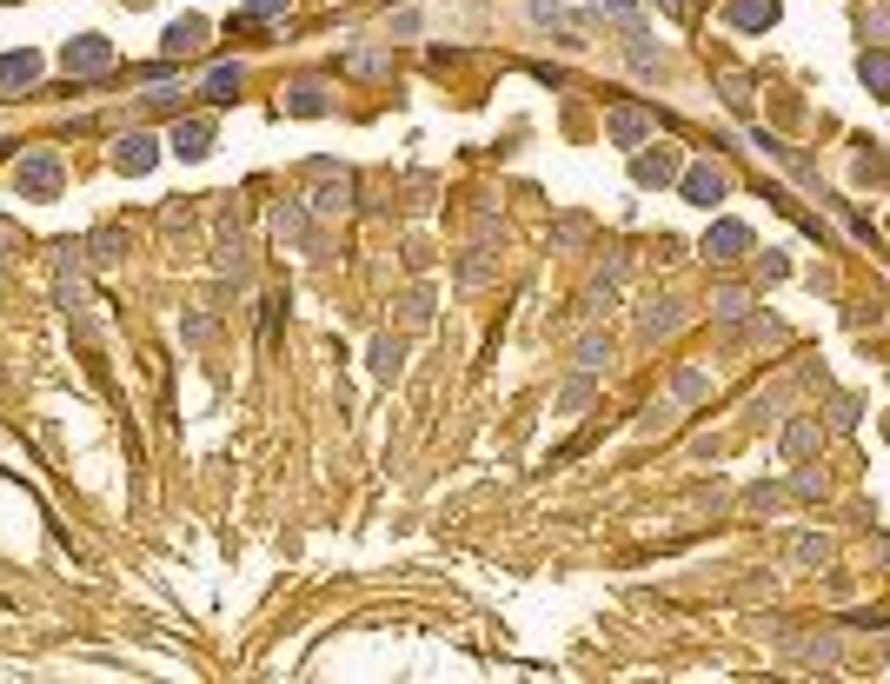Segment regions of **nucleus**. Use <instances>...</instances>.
<instances>
[{"label":"nucleus","instance_id":"f257e3e1","mask_svg":"<svg viewBox=\"0 0 890 684\" xmlns=\"http://www.w3.org/2000/svg\"><path fill=\"white\" fill-rule=\"evenodd\" d=\"M60 180H67L60 153H20V167H14V193H27V200H60Z\"/></svg>","mask_w":890,"mask_h":684},{"label":"nucleus","instance_id":"f03ea898","mask_svg":"<svg viewBox=\"0 0 890 684\" xmlns=\"http://www.w3.org/2000/svg\"><path fill=\"white\" fill-rule=\"evenodd\" d=\"M60 67H67L74 80L107 74V67H113V40H107V34H74L67 47H60Z\"/></svg>","mask_w":890,"mask_h":684},{"label":"nucleus","instance_id":"7ed1b4c3","mask_svg":"<svg viewBox=\"0 0 890 684\" xmlns=\"http://www.w3.org/2000/svg\"><path fill=\"white\" fill-rule=\"evenodd\" d=\"M206 47H213V27H206L200 14L167 20V34H160V54H167V60H200Z\"/></svg>","mask_w":890,"mask_h":684},{"label":"nucleus","instance_id":"20e7f679","mask_svg":"<svg viewBox=\"0 0 890 684\" xmlns=\"http://www.w3.org/2000/svg\"><path fill=\"white\" fill-rule=\"evenodd\" d=\"M319 220H333V213H353V180L333 167H313V200H306Z\"/></svg>","mask_w":890,"mask_h":684},{"label":"nucleus","instance_id":"39448f33","mask_svg":"<svg viewBox=\"0 0 890 684\" xmlns=\"http://www.w3.org/2000/svg\"><path fill=\"white\" fill-rule=\"evenodd\" d=\"M113 167L127 173V180L153 173L160 167V140H153V133H120V140H113Z\"/></svg>","mask_w":890,"mask_h":684},{"label":"nucleus","instance_id":"423d86ee","mask_svg":"<svg viewBox=\"0 0 890 684\" xmlns=\"http://www.w3.org/2000/svg\"><path fill=\"white\" fill-rule=\"evenodd\" d=\"M273 240H279V246H299V253H313V206L279 200V206H273Z\"/></svg>","mask_w":890,"mask_h":684},{"label":"nucleus","instance_id":"0eeeda50","mask_svg":"<svg viewBox=\"0 0 890 684\" xmlns=\"http://www.w3.org/2000/svg\"><path fill=\"white\" fill-rule=\"evenodd\" d=\"M724 193H731V173H724L718 160H698V167L685 173V200L691 206H718Z\"/></svg>","mask_w":890,"mask_h":684},{"label":"nucleus","instance_id":"6e6552de","mask_svg":"<svg viewBox=\"0 0 890 684\" xmlns=\"http://www.w3.org/2000/svg\"><path fill=\"white\" fill-rule=\"evenodd\" d=\"M605 140H618L625 153H638L651 140V113H638V107H612L605 113Z\"/></svg>","mask_w":890,"mask_h":684},{"label":"nucleus","instance_id":"1a4fd4ad","mask_svg":"<svg viewBox=\"0 0 890 684\" xmlns=\"http://www.w3.org/2000/svg\"><path fill=\"white\" fill-rule=\"evenodd\" d=\"M279 107L293 113V120H319V113H333V87L326 80H299L293 93H279Z\"/></svg>","mask_w":890,"mask_h":684},{"label":"nucleus","instance_id":"9d476101","mask_svg":"<svg viewBox=\"0 0 890 684\" xmlns=\"http://www.w3.org/2000/svg\"><path fill=\"white\" fill-rule=\"evenodd\" d=\"M240 87H246V67H240V60H220V67H206V80H200V100L226 107V100H240Z\"/></svg>","mask_w":890,"mask_h":684},{"label":"nucleus","instance_id":"9b49d317","mask_svg":"<svg viewBox=\"0 0 890 684\" xmlns=\"http://www.w3.org/2000/svg\"><path fill=\"white\" fill-rule=\"evenodd\" d=\"M40 80V54L20 47V54H0V93H27Z\"/></svg>","mask_w":890,"mask_h":684},{"label":"nucleus","instance_id":"f8f14e48","mask_svg":"<svg viewBox=\"0 0 890 684\" xmlns=\"http://www.w3.org/2000/svg\"><path fill=\"white\" fill-rule=\"evenodd\" d=\"M167 147L180 153V160H206V153H213V127H206V120H180V127L167 133Z\"/></svg>","mask_w":890,"mask_h":684},{"label":"nucleus","instance_id":"ddd939ff","mask_svg":"<svg viewBox=\"0 0 890 684\" xmlns=\"http://www.w3.org/2000/svg\"><path fill=\"white\" fill-rule=\"evenodd\" d=\"M705 253H711V259H738V253H751V226H738V220H724V226H711V240H705Z\"/></svg>","mask_w":890,"mask_h":684},{"label":"nucleus","instance_id":"4468645a","mask_svg":"<svg viewBox=\"0 0 890 684\" xmlns=\"http://www.w3.org/2000/svg\"><path fill=\"white\" fill-rule=\"evenodd\" d=\"M631 173H638V186H671L678 180V160H671V153H638Z\"/></svg>","mask_w":890,"mask_h":684},{"label":"nucleus","instance_id":"2eb2a0df","mask_svg":"<svg viewBox=\"0 0 890 684\" xmlns=\"http://www.w3.org/2000/svg\"><path fill=\"white\" fill-rule=\"evenodd\" d=\"M744 313H751V293H744V286H718V293H711V319H718V326H738Z\"/></svg>","mask_w":890,"mask_h":684},{"label":"nucleus","instance_id":"dca6fc26","mask_svg":"<svg viewBox=\"0 0 890 684\" xmlns=\"http://www.w3.org/2000/svg\"><path fill=\"white\" fill-rule=\"evenodd\" d=\"M724 20H731V27H771V20H778V0H731Z\"/></svg>","mask_w":890,"mask_h":684},{"label":"nucleus","instance_id":"f3484780","mask_svg":"<svg viewBox=\"0 0 890 684\" xmlns=\"http://www.w3.org/2000/svg\"><path fill=\"white\" fill-rule=\"evenodd\" d=\"M698 399H711V372L685 366L678 379H671V406H698Z\"/></svg>","mask_w":890,"mask_h":684},{"label":"nucleus","instance_id":"a211bd4d","mask_svg":"<svg viewBox=\"0 0 890 684\" xmlns=\"http://www.w3.org/2000/svg\"><path fill=\"white\" fill-rule=\"evenodd\" d=\"M678 326H685V313H678V306H645V313H638V333L645 339H658V333H678Z\"/></svg>","mask_w":890,"mask_h":684},{"label":"nucleus","instance_id":"6ab92c4d","mask_svg":"<svg viewBox=\"0 0 890 684\" xmlns=\"http://www.w3.org/2000/svg\"><path fill=\"white\" fill-rule=\"evenodd\" d=\"M817 452V419H798V426H784V459H811Z\"/></svg>","mask_w":890,"mask_h":684},{"label":"nucleus","instance_id":"aec40b11","mask_svg":"<svg viewBox=\"0 0 890 684\" xmlns=\"http://www.w3.org/2000/svg\"><path fill=\"white\" fill-rule=\"evenodd\" d=\"M605 359H612V339H598V333H585V339H578V352H572L578 372H598Z\"/></svg>","mask_w":890,"mask_h":684},{"label":"nucleus","instance_id":"412c9836","mask_svg":"<svg viewBox=\"0 0 890 684\" xmlns=\"http://www.w3.org/2000/svg\"><path fill=\"white\" fill-rule=\"evenodd\" d=\"M399 366H406V346H399V339H379V346H372V372H379V379H392Z\"/></svg>","mask_w":890,"mask_h":684},{"label":"nucleus","instance_id":"4be33fe9","mask_svg":"<svg viewBox=\"0 0 890 684\" xmlns=\"http://www.w3.org/2000/svg\"><path fill=\"white\" fill-rule=\"evenodd\" d=\"M585 399H592V372H578V379H565V392H558V406H565V412H585Z\"/></svg>","mask_w":890,"mask_h":684},{"label":"nucleus","instance_id":"5701e85b","mask_svg":"<svg viewBox=\"0 0 890 684\" xmlns=\"http://www.w3.org/2000/svg\"><path fill=\"white\" fill-rule=\"evenodd\" d=\"M824 552H831V545H824V538H811V532H804V538H791V552H784V558H791V565H817V558H824Z\"/></svg>","mask_w":890,"mask_h":684},{"label":"nucleus","instance_id":"b1692460","mask_svg":"<svg viewBox=\"0 0 890 684\" xmlns=\"http://www.w3.org/2000/svg\"><path fill=\"white\" fill-rule=\"evenodd\" d=\"M120 253H127V246H120V233H93V266H113Z\"/></svg>","mask_w":890,"mask_h":684},{"label":"nucleus","instance_id":"393cba45","mask_svg":"<svg viewBox=\"0 0 890 684\" xmlns=\"http://www.w3.org/2000/svg\"><path fill=\"white\" fill-rule=\"evenodd\" d=\"M864 80H871L877 93H890V54H864Z\"/></svg>","mask_w":890,"mask_h":684},{"label":"nucleus","instance_id":"a878e982","mask_svg":"<svg viewBox=\"0 0 890 684\" xmlns=\"http://www.w3.org/2000/svg\"><path fill=\"white\" fill-rule=\"evenodd\" d=\"M206 333H213V319H206V313H186V319H180V339H186V346H200Z\"/></svg>","mask_w":890,"mask_h":684},{"label":"nucleus","instance_id":"bb28decb","mask_svg":"<svg viewBox=\"0 0 890 684\" xmlns=\"http://www.w3.org/2000/svg\"><path fill=\"white\" fill-rule=\"evenodd\" d=\"M286 7H293V0H246V14H260V20H279Z\"/></svg>","mask_w":890,"mask_h":684},{"label":"nucleus","instance_id":"cd10ccee","mask_svg":"<svg viewBox=\"0 0 890 684\" xmlns=\"http://www.w3.org/2000/svg\"><path fill=\"white\" fill-rule=\"evenodd\" d=\"M831 426H837V432L857 426V399H837V406H831Z\"/></svg>","mask_w":890,"mask_h":684},{"label":"nucleus","instance_id":"c85d7f7f","mask_svg":"<svg viewBox=\"0 0 890 684\" xmlns=\"http://www.w3.org/2000/svg\"><path fill=\"white\" fill-rule=\"evenodd\" d=\"M665 7H671V14H691V0H665Z\"/></svg>","mask_w":890,"mask_h":684},{"label":"nucleus","instance_id":"c756f323","mask_svg":"<svg viewBox=\"0 0 890 684\" xmlns=\"http://www.w3.org/2000/svg\"><path fill=\"white\" fill-rule=\"evenodd\" d=\"M884 432H890V419H884Z\"/></svg>","mask_w":890,"mask_h":684}]
</instances>
